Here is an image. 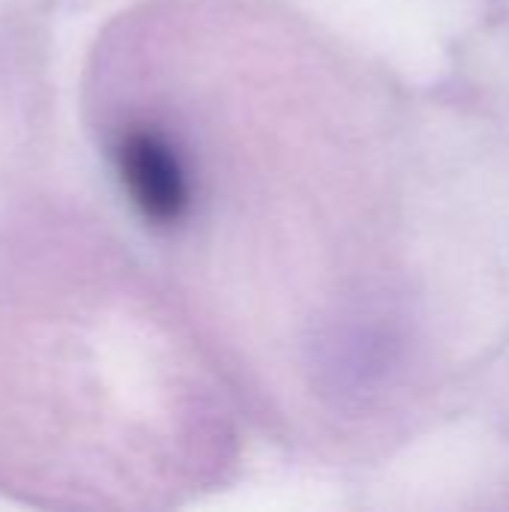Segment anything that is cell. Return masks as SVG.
<instances>
[{"mask_svg":"<svg viewBox=\"0 0 509 512\" xmlns=\"http://www.w3.org/2000/svg\"><path fill=\"white\" fill-rule=\"evenodd\" d=\"M114 162L129 201L147 222L174 225L186 213V174L162 135L150 129H129L114 147Z\"/></svg>","mask_w":509,"mask_h":512,"instance_id":"1","label":"cell"}]
</instances>
